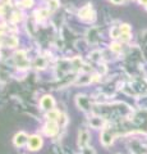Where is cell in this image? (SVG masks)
<instances>
[{"label":"cell","mask_w":147,"mask_h":154,"mask_svg":"<svg viewBox=\"0 0 147 154\" xmlns=\"http://www.w3.org/2000/svg\"><path fill=\"white\" fill-rule=\"evenodd\" d=\"M88 132L86 130H82V131L79 132V137H78V145L81 148H84L88 144Z\"/></svg>","instance_id":"obj_5"},{"label":"cell","mask_w":147,"mask_h":154,"mask_svg":"<svg viewBox=\"0 0 147 154\" xmlns=\"http://www.w3.org/2000/svg\"><path fill=\"white\" fill-rule=\"evenodd\" d=\"M101 143L105 146L111 145V143H113V134L110 131H104L102 135H101Z\"/></svg>","instance_id":"obj_6"},{"label":"cell","mask_w":147,"mask_h":154,"mask_svg":"<svg viewBox=\"0 0 147 154\" xmlns=\"http://www.w3.org/2000/svg\"><path fill=\"white\" fill-rule=\"evenodd\" d=\"M41 107L42 109H46V110H53V107H54V99L51 96L46 95L44 98L41 99Z\"/></svg>","instance_id":"obj_4"},{"label":"cell","mask_w":147,"mask_h":154,"mask_svg":"<svg viewBox=\"0 0 147 154\" xmlns=\"http://www.w3.org/2000/svg\"><path fill=\"white\" fill-rule=\"evenodd\" d=\"M91 5H88L87 7H84V8H82L79 11V17L83 19V21H90V19H91Z\"/></svg>","instance_id":"obj_7"},{"label":"cell","mask_w":147,"mask_h":154,"mask_svg":"<svg viewBox=\"0 0 147 154\" xmlns=\"http://www.w3.org/2000/svg\"><path fill=\"white\" fill-rule=\"evenodd\" d=\"M41 146H42V139L40 136L34 135V136H31L28 139V149H30V150H37V149H40Z\"/></svg>","instance_id":"obj_1"},{"label":"cell","mask_w":147,"mask_h":154,"mask_svg":"<svg viewBox=\"0 0 147 154\" xmlns=\"http://www.w3.org/2000/svg\"><path fill=\"white\" fill-rule=\"evenodd\" d=\"M140 2H141L142 4H146V5H147V0H140Z\"/></svg>","instance_id":"obj_11"},{"label":"cell","mask_w":147,"mask_h":154,"mask_svg":"<svg viewBox=\"0 0 147 154\" xmlns=\"http://www.w3.org/2000/svg\"><path fill=\"white\" fill-rule=\"evenodd\" d=\"M28 137L25 132H19L16 135V137H14V144H16V146H23L25 144H28Z\"/></svg>","instance_id":"obj_3"},{"label":"cell","mask_w":147,"mask_h":154,"mask_svg":"<svg viewBox=\"0 0 147 154\" xmlns=\"http://www.w3.org/2000/svg\"><path fill=\"white\" fill-rule=\"evenodd\" d=\"M44 131H45V134L47 135V136H53V135H55L56 132H58V123H56L55 121H49L45 125Z\"/></svg>","instance_id":"obj_2"},{"label":"cell","mask_w":147,"mask_h":154,"mask_svg":"<svg viewBox=\"0 0 147 154\" xmlns=\"http://www.w3.org/2000/svg\"><path fill=\"white\" fill-rule=\"evenodd\" d=\"M102 123H104V121L98 117H93L92 119H90V125H91L93 128H100L102 126Z\"/></svg>","instance_id":"obj_8"},{"label":"cell","mask_w":147,"mask_h":154,"mask_svg":"<svg viewBox=\"0 0 147 154\" xmlns=\"http://www.w3.org/2000/svg\"><path fill=\"white\" fill-rule=\"evenodd\" d=\"M58 8V0H51V9Z\"/></svg>","instance_id":"obj_9"},{"label":"cell","mask_w":147,"mask_h":154,"mask_svg":"<svg viewBox=\"0 0 147 154\" xmlns=\"http://www.w3.org/2000/svg\"><path fill=\"white\" fill-rule=\"evenodd\" d=\"M111 49L115 50V51H119L120 50V46H119V44H113L111 45Z\"/></svg>","instance_id":"obj_10"}]
</instances>
